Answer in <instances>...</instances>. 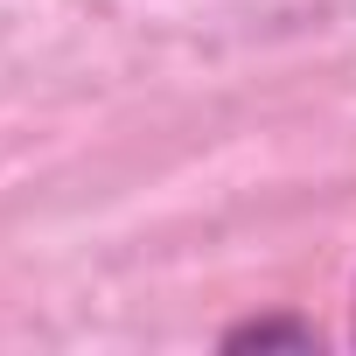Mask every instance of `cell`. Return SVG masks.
Wrapping results in <instances>:
<instances>
[{
	"label": "cell",
	"mask_w": 356,
	"mask_h": 356,
	"mask_svg": "<svg viewBox=\"0 0 356 356\" xmlns=\"http://www.w3.org/2000/svg\"><path fill=\"white\" fill-rule=\"evenodd\" d=\"M224 349H321V328L300 314H259V321L224 328Z\"/></svg>",
	"instance_id": "1"
},
{
	"label": "cell",
	"mask_w": 356,
	"mask_h": 356,
	"mask_svg": "<svg viewBox=\"0 0 356 356\" xmlns=\"http://www.w3.org/2000/svg\"><path fill=\"white\" fill-rule=\"evenodd\" d=\"M349 342H356V307H349Z\"/></svg>",
	"instance_id": "2"
}]
</instances>
